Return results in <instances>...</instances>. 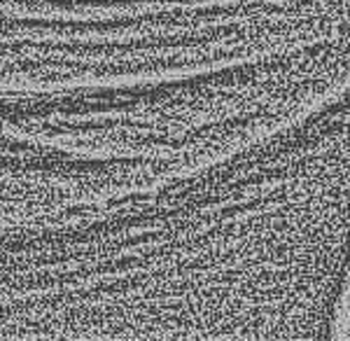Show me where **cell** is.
Segmentation results:
<instances>
[{"label":"cell","instance_id":"6da1fadb","mask_svg":"<svg viewBox=\"0 0 350 341\" xmlns=\"http://www.w3.org/2000/svg\"><path fill=\"white\" fill-rule=\"evenodd\" d=\"M120 168L110 159L84 157L0 131V231L64 220L100 203L117 190Z\"/></svg>","mask_w":350,"mask_h":341},{"label":"cell","instance_id":"7a4b0ae2","mask_svg":"<svg viewBox=\"0 0 350 341\" xmlns=\"http://www.w3.org/2000/svg\"><path fill=\"white\" fill-rule=\"evenodd\" d=\"M338 327H343L341 337L350 339V286H348L346 299H343V306H341V316H338Z\"/></svg>","mask_w":350,"mask_h":341}]
</instances>
